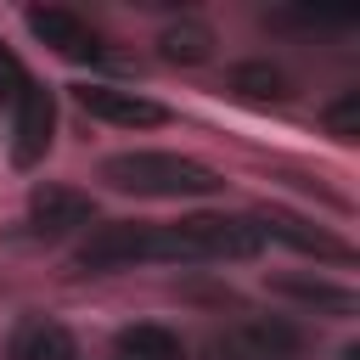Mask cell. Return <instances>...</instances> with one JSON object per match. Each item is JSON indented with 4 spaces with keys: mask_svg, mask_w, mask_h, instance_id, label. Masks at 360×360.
Instances as JSON below:
<instances>
[{
    "mask_svg": "<svg viewBox=\"0 0 360 360\" xmlns=\"http://www.w3.org/2000/svg\"><path fill=\"white\" fill-rule=\"evenodd\" d=\"M276 292H287V298H298V304H315V309H332V315H354V292L349 287H338V281H309V276H276L270 281Z\"/></svg>",
    "mask_w": 360,
    "mask_h": 360,
    "instance_id": "obj_12",
    "label": "cell"
},
{
    "mask_svg": "<svg viewBox=\"0 0 360 360\" xmlns=\"http://www.w3.org/2000/svg\"><path fill=\"white\" fill-rule=\"evenodd\" d=\"M51 135H56V101L39 79H28V90L11 101V163L34 169L51 152Z\"/></svg>",
    "mask_w": 360,
    "mask_h": 360,
    "instance_id": "obj_3",
    "label": "cell"
},
{
    "mask_svg": "<svg viewBox=\"0 0 360 360\" xmlns=\"http://www.w3.org/2000/svg\"><path fill=\"white\" fill-rule=\"evenodd\" d=\"M326 129H332L338 141H354V135H360V90H343V96L326 107Z\"/></svg>",
    "mask_w": 360,
    "mask_h": 360,
    "instance_id": "obj_14",
    "label": "cell"
},
{
    "mask_svg": "<svg viewBox=\"0 0 360 360\" xmlns=\"http://www.w3.org/2000/svg\"><path fill=\"white\" fill-rule=\"evenodd\" d=\"M231 90H242L248 101H281L287 96V73L270 68V62H242V68H231Z\"/></svg>",
    "mask_w": 360,
    "mask_h": 360,
    "instance_id": "obj_13",
    "label": "cell"
},
{
    "mask_svg": "<svg viewBox=\"0 0 360 360\" xmlns=\"http://www.w3.org/2000/svg\"><path fill=\"white\" fill-rule=\"evenodd\" d=\"M6 360H79V343L62 321L51 315H22L11 326V343H6Z\"/></svg>",
    "mask_w": 360,
    "mask_h": 360,
    "instance_id": "obj_8",
    "label": "cell"
},
{
    "mask_svg": "<svg viewBox=\"0 0 360 360\" xmlns=\"http://www.w3.org/2000/svg\"><path fill=\"white\" fill-rule=\"evenodd\" d=\"M264 248L259 219L248 214H191L174 225H96L79 253L73 270L79 276H107V270H129V264H214V259H253Z\"/></svg>",
    "mask_w": 360,
    "mask_h": 360,
    "instance_id": "obj_1",
    "label": "cell"
},
{
    "mask_svg": "<svg viewBox=\"0 0 360 360\" xmlns=\"http://www.w3.org/2000/svg\"><path fill=\"white\" fill-rule=\"evenodd\" d=\"M101 180L129 197H208V191H219V174L186 152H112V158H101Z\"/></svg>",
    "mask_w": 360,
    "mask_h": 360,
    "instance_id": "obj_2",
    "label": "cell"
},
{
    "mask_svg": "<svg viewBox=\"0 0 360 360\" xmlns=\"http://www.w3.org/2000/svg\"><path fill=\"white\" fill-rule=\"evenodd\" d=\"M73 96H79V107H84L90 118L118 124V129H158V124L169 118L152 96H141V90H118V84H79Z\"/></svg>",
    "mask_w": 360,
    "mask_h": 360,
    "instance_id": "obj_4",
    "label": "cell"
},
{
    "mask_svg": "<svg viewBox=\"0 0 360 360\" xmlns=\"http://www.w3.org/2000/svg\"><path fill=\"white\" fill-rule=\"evenodd\" d=\"M298 332L287 321H242L225 338H214V360H292Z\"/></svg>",
    "mask_w": 360,
    "mask_h": 360,
    "instance_id": "obj_5",
    "label": "cell"
},
{
    "mask_svg": "<svg viewBox=\"0 0 360 360\" xmlns=\"http://www.w3.org/2000/svg\"><path fill=\"white\" fill-rule=\"evenodd\" d=\"M259 231H264V236H281V242H292L298 253H321V259H349V248H343L338 236H326V231H315L309 219H292V214H259Z\"/></svg>",
    "mask_w": 360,
    "mask_h": 360,
    "instance_id": "obj_10",
    "label": "cell"
},
{
    "mask_svg": "<svg viewBox=\"0 0 360 360\" xmlns=\"http://www.w3.org/2000/svg\"><path fill=\"white\" fill-rule=\"evenodd\" d=\"M112 360H186V343H180L169 326L141 321V326H124V332H118Z\"/></svg>",
    "mask_w": 360,
    "mask_h": 360,
    "instance_id": "obj_9",
    "label": "cell"
},
{
    "mask_svg": "<svg viewBox=\"0 0 360 360\" xmlns=\"http://www.w3.org/2000/svg\"><path fill=\"white\" fill-rule=\"evenodd\" d=\"M158 51H163V62H180V68L208 62V51H214V28L197 22V17H180V22H169V28L158 34Z\"/></svg>",
    "mask_w": 360,
    "mask_h": 360,
    "instance_id": "obj_11",
    "label": "cell"
},
{
    "mask_svg": "<svg viewBox=\"0 0 360 360\" xmlns=\"http://www.w3.org/2000/svg\"><path fill=\"white\" fill-rule=\"evenodd\" d=\"M28 28H34V39H45V45H51L56 56H68V62H96V56H101L96 28H90L84 17L62 11V6H28Z\"/></svg>",
    "mask_w": 360,
    "mask_h": 360,
    "instance_id": "obj_6",
    "label": "cell"
},
{
    "mask_svg": "<svg viewBox=\"0 0 360 360\" xmlns=\"http://www.w3.org/2000/svg\"><path fill=\"white\" fill-rule=\"evenodd\" d=\"M22 90H28V68H22L17 56H11V45H0V101L11 107V101H17Z\"/></svg>",
    "mask_w": 360,
    "mask_h": 360,
    "instance_id": "obj_15",
    "label": "cell"
},
{
    "mask_svg": "<svg viewBox=\"0 0 360 360\" xmlns=\"http://www.w3.org/2000/svg\"><path fill=\"white\" fill-rule=\"evenodd\" d=\"M90 219H96V202H90L84 191H73V186L45 180V186L28 191V225H34L39 236H62V231H79V225H90Z\"/></svg>",
    "mask_w": 360,
    "mask_h": 360,
    "instance_id": "obj_7",
    "label": "cell"
}]
</instances>
